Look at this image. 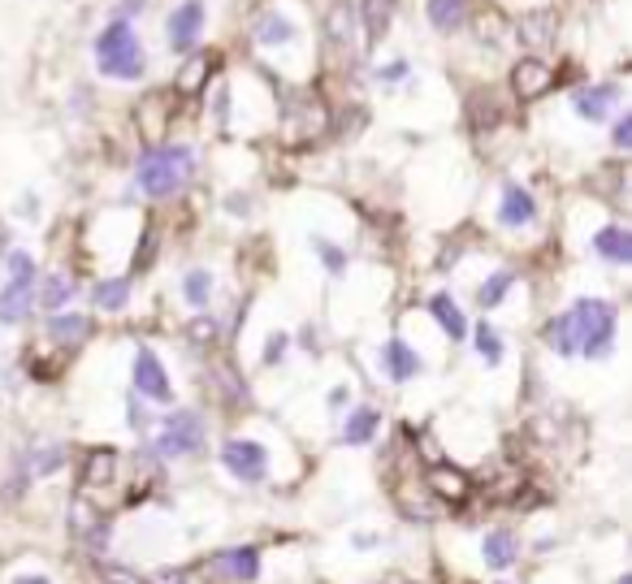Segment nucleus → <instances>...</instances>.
I'll return each instance as SVG.
<instances>
[{
	"mask_svg": "<svg viewBox=\"0 0 632 584\" xmlns=\"http://www.w3.org/2000/svg\"><path fill=\"white\" fill-rule=\"evenodd\" d=\"M31 303H35V277H9V286L0 290V321L4 325L26 321Z\"/></svg>",
	"mask_w": 632,
	"mask_h": 584,
	"instance_id": "obj_9",
	"label": "nucleus"
},
{
	"mask_svg": "<svg viewBox=\"0 0 632 584\" xmlns=\"http://www.w3.org/2000/svg\"><path fill=\"white\" fill-rule=\"evenodd\" d=\"M222 568H226L230 576H239V581H255V572H260V550H255V546H239V550L222 555Z\"/></svg>",
	"mask_w": 632,
	"mask_h": 584,
	"instance_id": "obj_27",
	"label": "nucleus"
},
{
	"mask_svg": "<svg viewBox=\"0 0 632 584\" xmlns=\"http://www.w3.org/2000/svg\"><path fill=\"white\" fill-rule=\"evenodd\" d=\"M429 22L438 26V31H460V22H464V0H429Z\"/></svg>",
	"mask_w": 632,
	"mask_h": 584,
	"instance_id": "obj_28",
	"label": "nucleus"
},
{
	"mask_svg": "<svg viewBox=\"0 0 632 584\" xmlns=\"http://www.w3.org/2000/svg\"><path fill=\"white\" fill-rule=\"evenodd\" d=\"M31 467H35V472H57V467H61V451H35Z\"/></svg>",
	"mask_w": 632,
	"mask_h": 584,
	"instance_id": "obj_36",
	"label": "nucleus"
},
{
	"mask_svg": "<svg viewBox=\"0 0 632 584\" xmlns=\"http://www.w3.org/2000/svg\"><path fill=\"white\" fill-rule=\"evenodd\" d=\"M222 464L230 467L243 485H260L269 476V451L260 442H248V438H235L222 446Z\"/></svg>",
	"mask_w": 632,
	"mask_h": 584,
	"instance_id": "obj_5",
	"label": "nucleus"
},
{
	"mask_svg": "<svg viewBox=\"0 0 632 584\" xmlns=\"http://www.w3.org/2000/svg\"><path fill=\"white\" fill-rule=\"evenodd\" d=\"M398 79H407V61H390L381 70V83H398Z\"/></svg>",
	"mask_w": 632,
	"mask_h": 584,
	"instance_id": "obj_39",
	"label": "nucleus"
},
{
	"mask_svg": "<svg viewBox=\"0 0 632 584\" xmlns=\"http://www.w3.org/2000/svg\"><path fill=\"white\" fill-rule=\"evenodd\" d=\"M533 217H537V204H533V195H528L524 187L506 182L503 208H499V222H503V226H528Z\"/></svg>",
	"mask_w": 632,
	"mask_h": 584,
	"instance_id": "obj_14",
	"label": "nucleus"
},
{
	"mask_svg": "<svg viewBox=\"0 0 632 584\" xmlns=\"http://www.w3.org/2000/svg\"><path fill=\"white\" fill-rule=\"evenodd\" d=\"M555 26H559V13H555V9L524 13V17H520V39L533 44V48H546V44H555Z\"/></svg>",
	"mask_w": 632,
	"mask_h": 584,
	"instance_id": "obj_12",
	"label": "nucleus"
},
{
	"mask_svg": "<svg viewBox=\"0 0 632 584\" xmlns=\"http://www.w3.org/2000/svg\"><path fill=\"white\" fill-rule=\"evenodd\" d=\"M511 282H515V273H494V277L477 290V303H481V308H499V303H503V295L511 290Z\"/></svg>",
	"mask_w": 632,
	"mask_h": 584,
	"instance_id": "obj_32",
	"label": "nucleus"
},
{
	"mask_svg": "<svg viewBox=\"0 0 632 584\" xmlns=\"http://www.w3.org/2000/svg\"><path fill=\"white\" fill-rule=\"evenodd\" d=\"M429 317L446 330V338H455V343H464V338H468V321H464V312L455 308V299H451V295H433V299H429Z\"/></svg>",
	"mask_w": 632,
	"mask_h": 584,
	"instance_id": "obj_15",
	"label": "nucleus"
},
{
	"mask_svg": "<svg viewBox=\"0 0 632 584\" xmlns=\"http://www.w3.org/2000/svg\"><path fill=\"white\" fill-rule=\"evenodd\" d=\"M217 65H222V57H217V52H195V57L178 70V92H182V96H195V92L208 83V74H213Z\"/></svg>",
	"mask_w": 632,
	"mask_h": 584,
	"instance_id": "obj_13",
	"label": "nucleus"
},
{
	"mask_svg": "<svg viewBox=\"0 0 632 584\" xmlns=\"http://www.w3.org/2000/svg\"><path fill=\"white\" fill-rule=\"evenodd\" d=\"M4 264H9V277H35V260L26 251H4Z\"/></svg>",
	"mask_w": 632,
	"mask_h": 584,
	"instance_id": "obj_34",
	"label": "nucleus"
},
{
	"mask_svg": "<svg viewBox=\"0 0 632 584\" xmlns=\"http://www.w3.org/2000/svg\"><path fill=\"white\" fill-rule=\"evenodd\" d=\"M616 584H632V576H620V581H616Z\"/></svg>",
	"mask_w": 632,
	"mask_h": 584,
	"instance_id": "obj_43",
	"label": "nucleus"
},
{
	"mask_svg": "<svg viewBox=\"0 0 632 584\" xmlns=\"http://www.w3.org/2000/svg\"><path fill=\"white\" fill-rule=\"evenodd\" d=\"M13 584H52V581H48V576H17Z\"/></svg>",
	"mask_w": 632,
	"mask_h": 584,
	"instance_id": "obj_42",
	"label": "nucleus"
},
{
	"mask_svg": "<svg viewBox=\"0 0 632 584\" xmlns=\"http://www.w3.org/2000/svg\"><path fill=\"white\" fill-rule=\"evenodd\" d=\"M114 467H118V451L100 446V451H92V455L83 460V480H87L92 489H100V485L114 480Z\"/></svg>",
	"mask_w": 632,
	"mask_h": 584,
	"instance_id": "obj_24",
	"label": "nucleus"
},
{
	"mask_svg": "<svg viewBox=\"0 0 632 584\" xmlns=\"http://www.w3.org/2000/svg\"><path fill=\"white\" fill-rule=\"evenodd\" d=\"M191 165H195L191 147H147L143 160H139V174H134L139 191L147 200H165V195H174L187 182Z\"/></svg>",
	"mask_w": 632,
	"mask_h": 584,
	"instance_id": "obj_1",
	"label": "nucleus"
},
{
	"mask_svg": "<svg viewBox=\"0 0 632 584\" xmlns=\"http://www.w3.org/2000/svg\"><path fill=\"white\" fill-rule=\"evenodd\" d=\"M130 299V277H114V282H100L96 290H92V303L100 308V312H122Z\"/></svg>",
	"mask_w": 632,
	"mask_h": 584,
	"instance_id": "obj_26",
	"label": "nucleus"
},
{
	"mask_svg": "<svg viewBox=\"0 0 632 584\" xmlns=\"http://www.w3.org/2000/svg\"><path fill=\"white\" fill-rule=\"evenodd\" d=\"M468 121H473L477 134H486V130H494V126L503 121V109L494 105L490 92H473V100H468Z\"/></svg>",
	"mask_w": 632,
	"mask_h": 584,
	"instance_id": "obj_23",
	"label": "nucleus"
},
{
	"mask_svg": "<svg viewBox=\"0 0 632 584\" xmlns=\"http://www.w3.org/2000/svg\"><path fill=\"white\" fill-rule=\"evenodd\" d=\"M165 31H169V48H174V52H191L195 39H200V31H204V0H182V4L169 13Z\"/></svg>",
	"mask_w": 632,
	"mask_h": 584,
	"instance_id": "obj_6",
	"label": "nucleus"
},
{
	"mask_svg": "<svg viewBox=\"0 0 632 584\" xmlns=\"http://www.w3.org/2000/svg\"><path fill=\"white\" fill-rule=\"evenodd\" d=\"M208 290H213V277H208L204 269L187 273V282H182V295H187V303H191V308H204V303H208Z\"/></svg>",
	"mask_w": 632,
	"mask_h": 584,
	"instance_id": "obj_31",
	"label": "nucleus"
},
{
	"mask_svg": "<svg viewBox=\"0 0 632 584\" xmlns=\"http://www.w3.org/2000/svg\"><path fill=\"white\" fill-rule=\"evenodd\" d=\"M360 17H365V44L373 48V44H381V35L390 31L394 0H360Z\"/></svg>",
	"mask_w": 632,
	"mask_h": 584,
	"instance_id": "obj_19",
	"label": "nucleus"
},
{
	"mask_svg": "<svg viewBox=\"0 0 632 584\" xmlns=\"http://www.w3.org/2000/svg\"><path fill=\"white\" fill-rule=\"evenodd\" d=\"M515 559H520V541H515V533L499 528V533L486 537V563H490L494 572H506Z\"/></svg>",
	"mask_w": 632,
	"mask_h": 584,
	"instance_id": "obj_20",
	"label": "nucleus"
},
{
	"mask_svg": "<svg viewBox=\"0 0 632 584\" xmlns=\"http://www.w3.org/2000/svg\"><path fill=\"white\" fill-rule=\"evenodd\" d=\"M74 537L87 546V555H100V550H105V541H109V520H105V515L96 520V511L74 506Z\"/></svg>",
	"mask_w": 632,
	"mask_h": 584,
	"instance_id": "obj_11",
	"label": "nucleus"
},
{
	"mask_svg": "<svg viewBox=\"0 0 632 584\" xmlns=\"http://www.w3.org/2000/svg\"><path fill=\"white\" fill-rule=\"evenodd\" d=\"M182 581H187L182 572H165V576H160V581H156V584H182Z\"/></svg>",
	"mask_w": 632,
	"mask_h": 584,
	"instance_id": "obj_41",
	"label": "nucleus"
},
{
	"mask_svg": "<svg viewBox=\"0 0 632 584\" xmlns=\"http://www.w3.org/2000/svg\"><path fill=\"white\" fill-rule=\"evenodd\" d=\"M0 255H4V234H0Z\"/></svg>",
	"mask_w": 632,
	"mask_h": 584,
	"instance_id": "obj_44",
	"label": "nucleus"
},
{
	"mask_svg": "<svg viewBox=\"0 0 632 584\" xmlns=\"http://www.w3.org/2000/svg\"><path fill=\"white\" fill-rule=\"evenodd\" d=\"M290 35H295L290 17H282V13H264V17H260V31H255L260 44H286Z\"/></svg>",
	"mask_w": 632,
	"mask_h": 584,
	"instance_id": "obj_29",
	"label": "nucleus"
},
{
	"mask_svg": "<svg viewBox=\"0 0 632 584\" xmlns=\"http://www.w3.org/2000/svg\"><path fill=\"white\" fill-rule=\"evenodd\" d=\"M594 251L611 264H629L632 260V234L620 230V226H607V230L594 234Z\"/></svg>",
	"mask_w": 632,
	"mask_h": 584,
	"instance_id": "obj_18",
	"label": "nucleus"
},
{
	"mask_svg": "<svg viewBox=\"0 0 632 584\" xmlns=\"http://www.w3.org/2000/svg\"><path fill=\"white\" fill-rule=\"evenodd\" d=\"M620 96V87L616 83H603V87H585V92H576V114L585 117V121H603V117L611 114V100Z\"/></svg>",
	"mask_w": 632,
	"mask_h": 584,
	"instance_id": "obj_17",
	"label": "nucleus"
},
{
	"mask_svg": "<svg viewBox=\"0 0 632 584\" xmlns=\"http://www.w3.org/2000/svg\"><path fill=\"white\" fill-rule=\"evenodd\" d=\"M134 390H139V394H147L152 403H169V381H165V368H160V359H156L147 347L134 355Z\"/></svg>",
	"mask_w": 632,
	"mask_h": 584,
	"instance_id": "obj_8",
	"label": "nucleus"
},
{
	"mask_svg": "<svg viewBox=\"0 0 632 584\" xmlns=\"http://www.w3.org/2000/svg\"><path fill=\"white\" fill-rule=\"evenodd\" d=\"M429 489L442 493L446 502H464V498H468V476L455 472V467H438V472L429 476Z\"/></svg>",
	"mask_w": 632,
	"mask_h": 584,
	"instance_id": "obj_25",
	"label": "nucleus"
},
{
	"mask_svg": "<svg viewBox=\"0 0 632 584\" xmlns=\"http://www.w3.org/2000/svg\"><path fill=\"white\" fill-rule=\"evenodd\" d=\"M550 83H555V74H550V65L537 61V57H524V61L511 65V92H515L520 100H537V96H546Z\"/></svg>",
	"mask_w": 632,
	"mask_h": 584,
	"instance_id": "obj_7",
	"label": "nucleus"
},
{
	"mask_svg": "<svg viewBox=\"0 0 632 584\" xmlns=\"http://www.w3.org/2000/svg\"><path fill=\"white\" fill-rule=\"evenodd\" d=\"M208 334H213V325H208V321H195V325H191V338H208Z\"/></svg>",
	"mask_w": 632,
	"mask_h": 584,
	"instance_id": "obj_40",
	"label": "nucleus"
},
{
	"mask_svg": "<svg viewBox=\"0 0 632 584\" xmlns=\"http://www.w3.org/2000/svg\"><path fill=\"white\" fill-rule=\"evenodd\" d=\"M381 368H385L390 381H412V377L420 372V355L407 347L403 338H390V343L381 347Z\"/></svg>",
	"mask_w": 632,
	"mask_h": 584,
	"instance_id": "obj_10",
	"label": "nucleus"
},
{
	"mask_svg": "<svg viewBox=\"0 0 632 584\" xmlns=\"http://www.w3.org/2000/svg\"><path fill=\"white\" fill-rule=\"evenodd\" d=\"M286 343H290L286 334H273V338H269V347H264V363H277V359H282V350H286Z\"/></svg>",
	"mask_w": 632,
	"mask_h": 584,
	"instance_id": "obj_37",
	"label": "nucleus"
},
{
	"mask_svg": "<svg viewBox=\"0 0 632 584\" xmlns=\"http://www.w3.org/2000/svg\"><path fill=\"white\" fill-rule=\"evenodd\" d=\"M317 251L325 255V264H330V273H343V269H347V255H343L338 247H330V242H321V238H317Z\"/></svg>",
	"mask_w": 632,
	"mask_h": 584,
	"instance_id": "obj_35",
	"label": "nucleus"
},
{
	"mask_svg": "<svg viewBox=\"0 0 632 584\" xmlns=\"http://www.w3.org/2000/svg\"><path fill=\"white\" fill-rule=\"evenodd\" d=\"M48 334H52V343H61V347H79L87 334H92V321L87 317H52L48 321Z\"/></svg>",
	"mask_w": 632,
	"mask_h": 584,
	"instance_id": "obj_22",
	"label": "nucleus"
},
{
	"mask_svg": "<svg viewBox=\"0 0 632 584\" xmlns=\"http://www.w3.org/2000/svg\"><path fill=\"white\" fill-rule=\"evenodd\" d=\"M616 147H632V117L616 121Z\"/></svg>",
	"mask_w": 632,
	"mask_h": 584,
	"instance_id": "obj_38",
	"label": "nucleus"
},
{
	"mask_svg": "<svg viewBox=\"0 0 632 584\" xmlns=\"http://www.w3.org/2000/svg\"><path fill=\"white\" fill-rule=\"evenodd\" d=\"M204 446V420L195 412H174L156 438L160 455H195Z\"/></svg>",
	"mask_w": 632,
	"mask_h": 584,
	"instance_id": "obj_4",
	"label": "nucleus"
},
{
	"mask_svg": "<svg viewBox=\"0 0 632 584\" xmlns=\"http://www.w3.org/2000/svg\"><path fill=\"white\" fill-rule=\"evenodd\" d=\"M325 35H330V44H347V35H351V4H334L330 9V17H325Z\"/></svg>",
	"mask_w": 632,
	"mask_h": 584,
	"instance_id": "obj_30",
	"label": "nucleus"
},
{
	"mask_svg": "<svg viewBox=\"0 0 632 584\" xmlns=\"http://www.w3.org/2000/svg\"><path fill=\"white\" fill-rule=\"evenodd\" d=\"M378 407H356L351 416H347V425H343V442L347 446H369L373 438H378Z\"/></svg>",
	"mask_w": 632,
	"mask_h": 584,
	"instance_id": "obj_16",
	"label": "nucleus"
},
{
	"mask_svg": "<svg viewBox=\"0 0 632 584\" xmlns=\"http://www.w3.org/2000/svg\"><path fill=\"white\" fill-rule=\"evenodd\" d=\"M96 61H100V70L109 74V79H143V48H139V35L130 31V22H109L105 31H100V39H96Z\"/></svg>",
	"mask_w": 632,
	"mask_h": 584,
	"instance_id": "obj_3",
	"label": "nucleus"
},
{
	"mask_svg": "<svg viewBox=\"0 0 632 584\" xmlns=\"http://www.w3.org/2000/svg\"><path fill=\"white\" fill-rule=\"evenodd\" d=\"M477 350H481L490 363H499V359H503V338H499V330H494V325H477Z\"/></svg>",
	"mask_w": 632,
	"mask_h": 584,
	"instance_id": "obj_33",
	"label": "nucleus"
},
{
	"mask_svg": "<svg viewBox=\"0 0 632 584\" xmlns=\"http://www.w3.org/2000/svg\"><path fill=\"white\" fill-rule=\"evenodd\" d=\"M572 334H576V350H585L589 359H607L611 343H616V308L607 299H581L576 308L563 312Z\"/></svg>",
	"mask_w": 632,
	"mask_h": 584,
	"instance_id": "obj_2",
	"label": "nucleus"
},
{
	"mask_svg": "<svg viewBox=\"0 0 632 584\" xmlns=\"http://www.w3.org/2000/svg\"><path fill=\"white\" fill-rule=\"evenodd\" d=\"M74 299V282L65 273H44V286H39V308L44 312H57Z\"/></svg>",
	"mask_w": 632,
	"mask_h": 584,
	"instance_id": "obj_21",
	"label": "nucleus"
}]
</instances>
